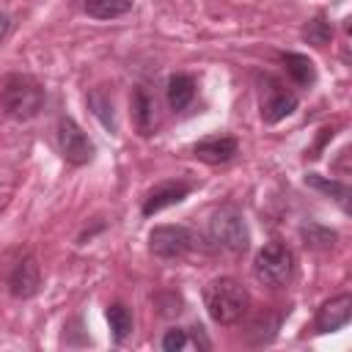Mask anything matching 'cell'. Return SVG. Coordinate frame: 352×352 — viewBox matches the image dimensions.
I'll return each instance as SVG.
<instances>
[{
    "label": "cell",
    "instance_id": "16",
    "mask_svg": "<svg viewBox=\"0 0 352 352\" xmlns=\"http://www.w3.org/2000/svg\"><path fill=\"white\" fill-rule=\"evenodd\" d=\"M135 0H85V14L94 19H116L132 11Z\"/></svg>",
    "mask_w": 352,
    "mask_h": 352
},
{
    "label": "cell",
    "instance_id": "4",
    "mask_svg": "<svg viewBox=\"0 0 352 352\" xmlns=\"http://www.w3.org/2000/svg\"><path fill=\"white\" fill-rule=\"evenodd\" d=\"M294 272V256L283 242H267L253 261V275L264 286H283Z\"/></svg>",
    "mask_w": 352,
    "mask_h": 352
},
{
    "label": "cell",
    "instance_id": "11",
    "mask_svg": "<svg viewBox=\"0 0 352 352\" xmlns=\"http://www.w3.org/2000/svg\"><path fill=\"white\" fill-rule=\"evenodd\" d=\"M236 151H239V143L231 135H214V138H206V140L192 146V154L209 165H223V162L234 160Z\"/></svg>",
    "mask_w": 352,
    "mask_h": 352
},
{
    "label": "cell",
    "instance_id": "17",
    "mask_svg": "<svg viewBox=\"0 0 352 352\" xmlns=\"http://www.w3.org/2000/svg\"><path fill=\"white\" fill-rule=\"evenodd\" d=\"M305 184L314 187V190H319V192H324V195H330V198H336L344 209L349 206V187H346L344 182L324 179V176H319V173H308V176H305Z\"/></svg>",
    "mask_w": 352,
    "mask_h": 352
},
{
    "label": "cell",
    "instance_id": "22",
    "mask_svg": "<svg viewBox=\"0 0 352 352\" xmlns=\"http://www.w3.org/2000/svg\"><path fill=\"white\" fill-rule=\"evenodd\" d=\"M184 346H187V330H182V327H170L162 336V349L165 352H179Z\"/></svg>",
    "mask_w": 352,
    "mask_h": 352
},
{
    "label": "cell",
    "instance_id": "14",
    "mask_svg": "<svg viewBox=\"0 0 352 352\" xmlns=\"http://www.w3.org/2000/svg\"><path fill=\"white\" fill-rule=\"evenodd\" d=\"M165 94H168L170 110H184V107L192 102V96H195V82H192V77H187V74H173V77L168 80Z\"/></svg>",
    "mask_w": 352,
    "mask_h": 352
},
{
    "label": "cell",
    "instance_id": "20",
    "mask_svg": "<svg viewBox=\"0 0 352 352\" xmlns=\"http://www.w3.org/2000/svg\"><path fill=\"white\" fill-rule=\"evenodd\" d=\"M302 38H305L308 44H314V47H324V44H330V38H333V25H330L324 16H314V19L302 28Z\"/></svg>",
    "mask_w": 352,
    "mask_h": 352
},
{
    "label": "cell",
    "instance_id": "18",
    "mask_svg": "<svg viewBox=\"0 0 352 352\" xmlns=\"http://www.w3.org/2000/svg\"><path fill=\"white\" fill-rule=\"evenodd\" d=\"M104 316H107V324H110L116 341H124V338L132 333V314H129V308H126L124 302H113V305H107Z\"/></svg>",
    "mask_w": 352,
    "mask_h": 352
},
{
    "label": "cell",
    "instance_id": "6",
    "mask_svg": "<svg viewBox=\"0 0 352 352\" xmlns=\"http://www.w3.org/2000/svg\"><path fill=\"white\" fill-rule=\"evenodd\" d=\"M58 146L63 160L72 165H88L94 160V143L69 116L58 121Z\"/></svg>",
    "mask_w": 352,
    "mask_h": 352
},
{
    "label": "cell",
    "instance_id": "21",
    "mask_svg": "<svg viewBox=\"0 0 352 352\" xmlns=\"http://www.w3.org/2000/svg\"><path fill=\"white\" fill-rule=\"evenodd\" d=\"M278 316L275 314H270V311H264V314H258L256 319H253V324H250V336H253V341L256 344H267V341H272L275 338V330H278Z\"/></svg>",
    "mask_w": 352,
    "mask_h": 352
},
{
    "label": "cell",
    "instance_id": "5",
    "mask_svg": "<svg viewBox=\"0 0 352 352\" xmlns=\"http://www.w3.org/2000/svg\"><path fill=\"white\" fill-rule=\"evenodd\" d=\"M192 245H195V236L184 226H157L148 234V250L165 261L187 256L192 250Z\"/></svg>",
    "mask_w": 352,
    "mask_h": 352
},
{
    "label": "cell",
    "instance_id": "13",
    "mask_svg": "<svg viewBox=\"0 0 352 352\" xmlns=\"http://www.w3.org/2000/svg\"><path fill=\"white\" fill-rule=\"evenodd\" d=\"M132 116H135V126L140 135L154 132V99L143 88L132 91Z\"/></svg>",
    "mask_w": 352,
    "mask_h": 352
},
{
    "label": "cell",
    "instance_id": "3",
    "mask_svg": "<svg viewBox=\"0 0 352 352\" xmlns=\"http://www.w3.org/2000/svg\"><path fill=\"white\" fill-rule=\"evenodd\" d=\"M44 88L28 74H11L0 91V107L14 121H30L44 107Z\"/></svg>",
    "mask_w": 352,
    "mask_h": 352
},
{
    "label": "cell",
    "instance_id": "19",
    "mask_svg": "<svg viewBox=\"0 0 352 352\" xmlns=\"http://www.w3.org/2000/svg\"><path fill=\"white\" fill-rule=\"evenodd\" d=\"M300 236H302V245L311 248V250H330L333 242H336V231L319 226V223H308L300 228Z\"/></svg>",
    "mask_w": 352,
    "mask_h": 352
},
{
    "label": "cell",
    "instance_id": "1",
    "mask_svg": "<svg viewBox=\"0 0 352 352\" xmlns=\"http://www.w3.org/2000/svg\"><path fill=\"white\" fill-rule=\"evenodd\" d=\"M204 305L212 322L236 324L250 308V294L234 278H214L204 286Z\"/></svg>",
    "mask_w": 352,
    "mask_h": 352
},
{
    "label": "cell",
    "instance_id": "10",
    "mask_svg": "<svg viewBox=\"0 0 352 352\" xmlns=\"http://www.w3.org/2000/svg\"><path fill=\"white\" fill-rule=\"evenodd\" d=\"M349 316H352V297L338 294V297L322 302V308L316 311L314 327H316V333H336L349 322Z\"/></svg>",
    "mask_w": 352,
    "mask_h": 352
},
{
    "label": "cell",
    "instance_id": "9",
    "mask_svg": "<svg viewBox=\"0 0 352 352\" xmlns=\"http://www.w3.org/2000/svg\"><path fill=\"white\" fill-rule=\"evenodd\" d=\"M294 110H297V94L283 88L280 82H270L267 94L261 96V118H264V124H278L286 116H292Z\"/></svg>",
    "mask_w": 352,
    "mask_h": 352
},
{
    "label": "cell",
    "instance_id": "7",
    "mask_svg": "<svg viewBox=\"0 0 352 352\" xmlns=\"http://www.w3.org/2000/svg\"><path fill=\"white\" fill-rule=\"evenodd\" d=\"M41 286V270H38V261L33 253H25L19 261H14L11 272H8V292L16 297V300H28L38 292Z\"/></svg>",
    "mask_w": 352,
    "mask_h": 352
},
{
    "label": "cell",
    "instance_id": "2",
    "mask_svg": "<svg viewBox=\"0 0 352 352\" xmlns=\"http://www.w3.org/2000/svg\"><path fill=\"white\" fill-rule=\"evenodd\" d=\"M209 245L226 256H242L250 245V231L248 223L242 217V212L236 206H220L212 217H209V228H206Z\"/></svg>",
    "mask_w": 352,
    "mask_h": 352
},
{
    "label": "cell",
    "instance_id": "23",
    "mask_svg": "<svg viewBox=\"0 0 352 352\" xmlns=\"http://www.w3.org/2000/svg\"><path fill=\"white\" fill-rule=\"evenodd\" d=\"M6 33H8V16L0 14V38H6Z\"/></svg>",
    "mask_w": 352,
    "mask_h": 352
},
{
    "label": "cell",
    "instance_id": "8",
    "mask_svg": "<svg viewBox=\"0 0 352 352\" xmlns=\"http://www.w3.org/2000/svg\"><path fill=\"white\" fill-rule=\"evenodd\" d=\"M190 190H192V187H190L187 182H182V179H168V182L154 184V187L148 190L146 201H143V214L151 217V214H157V212H162V209H168V206L182 204V201L190 195Z\"/></svg>",
    "mask_w": 352,
    "mask_h": 352
},
{
    "label": "cell",
    "instance_id": "15",
    "mask_svg": "<svg viewBox=\"0 0 352 352\" xmlns=\"http://www.w3.org/2000/svg\"><path fill=\"white\" fill-rule=\"evenodd\" d=\"M88 107H91V113L99 118V124H102L104 129H110V132L118 129L116 113H113V99H110V94H107L104 88H94V91L88 94Z\"/></svg>",
    "mask_w": 352,
    "mask_h": 352
},
{
    "label": "cell",
    "instance_id": "12",
    "mask_svg": "<svg viewBox=\"0 0 352 352\" xmlns=\"http://www.w3.org/2000/svg\"><path fill=\"white\" fill-rule=\"evenodd\" d=\"M283 69H286V74H289L297 85H302V88H308V85L316 82V66H314V60H311L308 55L286 52V55H283Z\"/></svg>",
    "mask_w": 352,
    "mask_h": 352
}]
</instances>
